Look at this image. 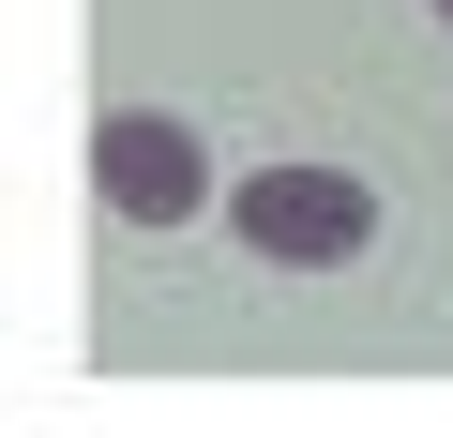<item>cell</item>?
<instances>
[{
  "instance_id": "7a4b0ae2",
  "label": "cell",
  "mask_w": 453,
  "mask_h": 438,
  "mask_svg": "<svg viewBox=\"0 0 453 438\" xmlns=\"http://www.w3.org/2000/svg\"><path fill=\"white\" fill-rule=\"evenodd\" d=\"M91 196L121 211V227H196L211 211V151L181 106H106L91 121Z\"/></svg>"
},
{
  "instance_id": "6da1fadb",
  "label": "cell",
  "mask_w": 453,
  "mask_h": 438,
  "mask_svg": "<svg viewBox=\"0 0 453 438\" xmlns=\"http://www.w3.org/2000/svg\"><path fill=\"white\" fill-rule=\"evenodd\" d=\"M226 227H242V257H273V273H348V257H378V196L348 166H257L242 196H226Z\"/></svg>"
},
{
  "instance_id": "3957f363",
  "label": "cell",
  "mask_w": 453,
  "mask_h": 438,
  "mask_svg": "<svg viewBox=\"0 0 453 438\" xmlns=\"http://www.w3.org/2000/svg\"><path fill=\"white\" fill-rule=\"evenodd\" d=\"M423 16H438V31H453V0H423Z\"/></svg>"
}]
</instances>
